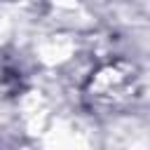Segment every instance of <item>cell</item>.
I'll return each instance as SVG.
<instances>
[{
	"label": "cell",
	"mask_w": 150,
	"mask_h": 150,
	"mask_svg": "<svg viewBox=\"0 0 150 150\" xmlns=\"http://www.w3.org/2000/svg\"><path fill=\"white\" fill-rule=\"evenodd\" d=\"M141 91L138 70L122 59L101 63L82 87V98L91 110L117 112L129 108Z\"/></svg>",
	"instance_id": "cell-1"
}]
</instances>
